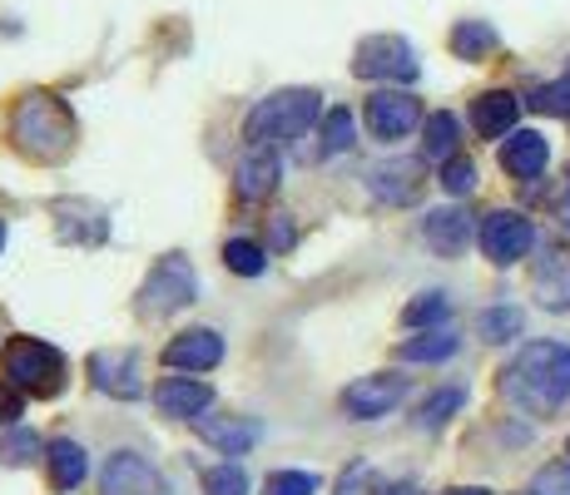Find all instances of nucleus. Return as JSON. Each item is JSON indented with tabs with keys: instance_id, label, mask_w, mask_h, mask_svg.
Returning <instances> with one entry per match:
<instances>
[{
	"instance_id": "a19ab883",
	"label": "nucleus",
	"mask_w": 570,
	"mask_h": 495,
	"mask_svg": "<svg viewBox=\"0 0 570 495\" xmlns=\"http://www.w3.org/2000/svg\"><path fill=\"white\" fill-rule=\"evenodd\" d=\"M561 214H566V224H570V179H566V204H561Z\"/></svg>"
},
{
	"instance_id": "4468645a",
	"label": "nucleus",
	"mask_w": 570,
	"mask_h": 495,
	"mask_svg": "<svg viewBox=\"0 0 570 495\" xmlns=\"http://www.w3.org/2000/svg\"><path fill=\"white\" fill-rule=\"evenodd\" d=\"M189 426L204 436L214 451H224V456H244V451H254L263 442V422L254 416H189Z\"/></svg>"
},
{
	"instance_id": "7ed1b4c3",
	"label": "nucleus",
	"mask_w": 570,
	"mask_h": 495,
	"mask_svg": "<svg viewBox=\"0 0 570 495\" xmlns=\"http://www.w3.org/2000/svg\"><path fill=\"white\" fill-rule=\"evenodd\" d=\"M323 119V95L317 90H278L268 99H258L244 119V139L258 149H278L303 139L308 129Z\"/></svg>"
},
{
	"instance_id": "c9c22d12",
	"label": "nucleus",
	"mask_w": 570,
	"mask_h": 495,
	"mask_svg": "<svg viewBox=\"0 0 570 495\" xmlns=\"http://www.w3.org/2000/svg\"><path fill=\"white\" fill-rule=\"evenodd\" d=\"M531 495H570V461H556V466L535 471Z\"/></svg>"
},
{
	"instance_id": "7c9ffc66",
	"label": "nucleus",
	"mask_w": 570,
	"mask_h": 495,
	"mask_svg": "<svg viewBox=\"0 0 570 495\" xmlns=\"http://www.w3.org/2000/svg\"><path fill=\"white\" fill-rule=\"evenodd\" d=\"M263 495H317V476L313 471H268Z\"/></svg>"
},
{
	"instance_id": "4c0bfd02",
	"label": "nucleus",
	"mask_w": 570,
	"mask_h": 495,
	"mask_svg": "<svg viewBox=\"0 0 570 495\" xmlns=\"http://www.w3.org/2000/svg\"><path fill=\"white\" fill-rule=\"evenodd\" d=\"M273 224H278V234H273V248H293V224H288V214H278Z\"/></svg>"
},
{
	"instance_id": "0eeeda50",
	"label": "nucleus",
	"mask_w": 570,
	"mask_h": 495,
	"mask_svg": "<svg viewBox=\"0 0 570 495\" xmlns=\"http://www.w3.org/2000/svg\"><path fill=\"white\" fill-rule=\"evenodd\" d=\"M531 244H535V228L525 214H517V208H497V214L481 218V253H487L497 268L521 263L525 253H531Z\"/></svg>"
},
{
	"instance_id": "a878e982",
	"label": "nucleus",
	"mask_w": 570,
	"mask_h": 495,
	"mask_svg": "<svg viewBox=\"0 0 570 495\" xmlns=\"http://www.w3.org/2000/svg\"><path fill=\"white\" fill-rule=\"evenodd\" d=\"M456 337L452 333H426V337H412V343H402L397 347V357L402 362H446V357H456Z\"/></svg>"
},
{
	"instance_id": "f257e3e1",
	"label": "nucleus",
	"mask_w": 570,
	"mask_h": 495,
	"mask_svg": "<svg viewBox=\"0 0 570 495\" xmlns=\"http://www.w3.org/2000/svg\"><path fill=\"white\" fill-rule=\"evenodd\" d=\"M501 396L525 416H556L570 402V347L525 343L501 372Z\"/></svg>"
},
{
	"instance_id": "1a4fd4ad",
	"label": "nucleus",
	"mask_w": 570,
	"mask_h": 495,
	"mask_svg": "<svg viewBox=\"0 0 570 495\" xmlns=\"http://www.w3.org/2000/svg\"><path fill=\"white\" fill-rule=\"evenodd\" d=\"M100 491L105 495H174L169 481H164L139 451H115V456L105 461Z\"/></svg>"
},
{
	"instance_id": "39448f33",
	"label": "nucleus",
	"mask_w": 570,
	"mask_h": 495,
	"mask_svg": "<svg viewBox=\"0 0 570 495\" xmlns=\"http://www.w3.org/2000/svg\"><path fill=\"white\" fill-rule=\"evenodd\" d=\"M194 293H199L194 263L184 258V253H164L155 268H149V278L139 283L135 313L139 317H169V313H179V307H189Z\"/></svg>"
},
{
	"instance_id": "9d476101",
	"label": "nucleus",
	"mask_w": 570,
	"mask_h": 495,
	"mask_svg": "<svg viewBox=\"0 0 570 495\" xmlns=\"http://www.w3.org/2000/svg\"><path fill=\"white\" fill-rule=\"evenodd\" d=\"M422 125V99L407 90H377L367 99V129L372 139H402Z\"/></svg>"
},
{
	"instance_id": "f704fd0d",
	"label": "nucleus",
	"mask_w": 570,
	"mask_h": 495,
	"mask_svg": "<svg viewBox=\"0 0 570 495\" xmlns=\"http://www.w3.org/2000/svg\"><path fill=\"white\" fill-rule=\"evenodd\" d=\"M446 317V297L442 293H422L416 303L402 307V323L407 327H432V323H442Z\"/></svg>"
},
{
	"instance_id": "2eb2a0df",
	"label": "nucleus",
	"mask_w": 570,
	"mask_h": 495,
	"mask_svg": "<svg viewBox=\"0 0 570 495\" xmlns=\"http://www.w3.org/2000/svg\"><path fill=\"white\" fill-rule=\"evenodd\" d=\"M218 362H224V337L214 327H189V333L169 337V347H164V367L174 372H214Z\"/></svg>"
},
{
	"instance_id": "aec40b11",
	"label": "nucleus",
	"mask_w": 570,
	"mask_h": 495,
	"mask_svg": "<svg viewBox=\"0 0 570 495\" xmlns=\"http://www.w3.org/2000/svg\"><path fill=\"white\" fill-rule=\"evenodd\" d=\"M422 238H426V248H436L442 258H462L471 244V218L462 208H436V214L422 218Z\"/></svg>"
},
{
	"instance_id": "c756f323",
	"label": "nucleus",
	"mask_w": 570,
	"mask_h": 495,
	"mask_svg": "<svg viewBox=\"0 0 570 495\" xmlns=\"http://www.w3.org/2000/svg\"><path fill=\"white\" fill-rule=\"evenodd\" d=\"M525 105L535 109V115H556V119H570V75H561V80L541 85V90H531V99Z\"/></svg>"
},
{
	"instance_id": "c85d7f7f",
	"label": "nucleus",
	"mask_w": 570,
	"mask_h": 495,
	"mask_svg": "<svg viewBox=\"0 0 570 495\" xmlns=\"http://www.w3.org/2000/svg\"><path fill=\"white\" fill-rule=\"evenodd\" d=\"M224 263H228V273H238V278H258V273L268 268V253H263L258 244H248V238H228Z\"/></svg>"
},
{
	"instance_id": "bb28decb",
	"label": "nucleus",
	"mask_w": 570,
	"mask_h": 495,
	"mask_svg": "<svg viewBox=\"0 0 570 495\" xmlns=\"http://www.w3.org/2000/svg\"><path fill=\"white\" fill-rule=\"evenodd\" d=\"M317 139H323V159H333V154L353 149V139H357L353 115H347V109H327V115H323V129H317Z\"/></svg>"
},
{
	"instance_id": "6ab92c4d",
	"label": "nucleus",
	"mask_w": 570,
	"mask_h": 495,
	"mask_svg": "<svg viewBox=\"0 0 570 495\" xmlns=\"http://www.w3.org/2000/svg\"><path fill=\"white\" fill-rule=\"evenodd\" d=\"M546 159H551V145H546V135H535V129H517V135L501 145V169H507L511 179H541Z\"/></svg>"
},
{
	"instance_id": "ddd939ff",
	"label": "nucleus",
	"mask_w": 570,
	"mask_h": 495,
	"mask_svg": "<svg viewBox=\"0 0 570 495\" xmlns=\"http://www.w3.org/2000/svg\"><path fill=\"white\" fill-rule=\"evenodd\" d=\"M55 234L65 244H80V248H100L109 238V214L90 198H70V204H55Z\"/></svg>"
},
{
	"instance_id": "2f4dec72",
	"label": "nucleus",
	"mask_w": 570,
	"mask_h": 495,
	"mask_svg": "<svg viewBox=\"0 0 570 495\" xmlns=\"http://www.w3.org/2000/svg\"><path fill=\"white\" fill-rule=\"evenodd\" d=\"M199 481H204V495H248L244 466H208Z\"/></svg>"
},
{
	"instance_id": "4be33fe9",
	"label": "nucleus",
	"mask_w": 570,
	"mask_h": 495,
	"mask_svg": "<svg viewBox=\"0 0 570 495\" xmlns=\"http://www.w3.org/2000/svg\"><path fill=\"white\" fill-rule=\"evenodd\" d=\"M535 297H541V307H551V313H566L570 307V253H556L551 263H541V273H535Z\"/></svg>"
},
{
	"instance_id": "f03ea898",
	"label": "nucleus",
	"mask_w": 570,
	"mask_h": 495,
	"mask_svg": "<svg viewBox=\"0 0 570 495\" xmlns=\"http://www.w3.org/2000/svg\"><path fill=\"white\" fill-rule=\"evenodd\" d=\"M10 145L30 164H65L75 154L70 105L50 90H26L10 109Z\"/></svg>"
},
{
	"instance_id": "393cba45",
	"label": "nucleus",
	"mask_w": 570,
	"mask_h": 495,
	"mask_svg": "<svg viewBox=\"0 0 570 495\" xmlns=\"http://www.w3.org/2000/svg\"><path fill=\"white\" fill-rule=\"evenodd\" d=\"M466 406V392L462 387H442V392H432L422 402V412H416V432H436V426H446L456 412Z\"/></svg>"
},
{
	"instance_id": "f3484780",
	"label": "nucleus",
	"mask_w": 570,
	"mask_h": 495,
	"mask_svg": "<svg viewBox=\"0 0 570 495\" xmlns=\"http://www.w3.org/2000/svg\"><path fill=\"white\" fill-rule=\"evenodd\" d=\"M517 115H521V99L511 90H487L471 99V129L481 139H507L517 129Z\"/></svg>"
},
{
	"instance_id": "a211bd4d",
	"label": "nucleus",
	"mask_w": 570,
	"mask_h": 495,
	"mask_svg": "<svg viewBox=\"0 0 570 495\" xmlns=\"http://www.w3.org/2000/svg\"><path fill=\"white\" fill-rule=\"evenodd\" d=\"M214 402V387L199 377H164L155 387V406L164 416H174V422H189V416H199L204 406Z\"/></svg>"
},
{
	"instance_id": "e433bc0d",
	"label": "nucleus",
	"mask_w": 570,
	"mask_h": 495,
	"mask_svg": "<svg viewBox=\"0 0 570 495\" xmlns=\"http://www.w3.org/2000/svg\"><path fill=\"white\" fill-rule=\"evenodd\" d=\"M26 416V392L20 387H0V426H16Z\"/></svg>"
},
{
	"instance_id": "ea45409f",
	"label": "nucleus",
	"mask_w": 570,
	"mask_h": 495,
	"mask_svg": "<svg viewBox=\"0 0 570 495\" xmlns=\"http://www.w3.org/2000/svg\"><path fill=\"white\" fill-rule=\"evenodd\" d=\"M382 495H416V486H407V481H402V486H387Z\"/></svg>"
},
{
	"instance_id": "423d86ee",
	"label": "nucleus",
	"mask_w": 570,
	"mask_h": 495,
	"mask_svg": "<svg viewBox=\"0 0 570 495\" xmlns=\"http://www.w3.org/2000/svg\"><path fill=\"white\" fill-rule=\"evenodd\" d=\"M353 75L357 80H397V85H412L422 75L416 65V50L407 46L402 36H367L353 55Z\"/></svg>"
},
{
	"instance_id": "58836bf2",
	"label": "nucleus",
	"mask_w": 570,
	"mask_h": 495,
	"mask_svg": "<svg viewBox=\"0 0 570 495\" xmlns=\"http://www.w3.org/2000/svg\"><path fill=\"white\" fill-rule=\"evenodd\" d=\"M442 495H491V491H481V486H452V491H442Z\"/></svg>"
},
{
	"instance_id": "37998d69",
	"label": "nucleus",
	"mask_w": 570,
	"mask_h": 495,
	"mask_svg": "<svg viewBox=\"0 0 570 495\" xmlns=\"http://www.w3.org/2000/svg\"><path fill=\"white\" fill-rule=\"evenodd\" d=\"M566 456H570V442H566Z\"/></svg>"
},
{
	"instance_id": "f8f14e48",
	"label": "nucleus",
	"mask_w": 570,
	"mask_h": 495,
	"mask_svg": "<svg viewBox=\"0 0 570 495\" xmlns=\"http://www.w3.org/2000/svg\"><path fill=\"white\" fill-rule=\"evenodd\" d=\"M90 382L115 402H139L145 396L135 352H90Z\"/></svg>"
},
{
	"instance_id": "b1692460",
	"label": "nucleus",
	"mask_w": 570,
	"mask_h": 495,
	"mask_svg": "<svg viewBox=\"0 0 570 495\" xmlns=\"http://www.w3.org/2000/svg\"><path fill=\"white\" fill-rule=\"evenodd\" d=\"M456 139H462V129H456V115H446V109H436V115H426L422 159L446 164V159H452V154H456Z\"/></svg>"
},
{
	"instance_id": "6e6552de",
	"label": "nucleus",
	"mask_w": 570,
	"mask_h": 495,
	"mask_svg": "<svg viewBox=\"0 0 570 495\" xmlns=\"http://www.w3.org/2000/svg\"><path fill=\"white\" fill-rule=\"evenodd\" d=\"M402 396H407V377L377 372V377H357L353 387L343 392V412L353 416V422H377V416H387Z\"/></svg>"
},
{
	"instance_id": "473e14b6",
	"label": "nucleus",
	"mask_w": 570,
	"mask_h": 495,
	"mask_svg": "<svg viewBox=\"0 0 570 495\" xmlns=\"http://www.w3.org/2000/svg\"><path fill=\"white\" fill-rule=\"evenodd\" d=\"M517 333H521L517 307H491V313H481V337H487V343H511Z\"/></svg>"
},
{
	"instance_id": "412c9836",
	"label": "nucleus",
	"mask_w": 570,
	"mask_h": 495,
	"mask_svg": "<svg viewBox=\"0 0 570 495\" xmlns=\"http://www.w3.org/2000/svg\"><path fill=\"white\" fill-rule=\"evenodd\" d=\"M46 471H50V486L55 491H75L85 476H90V456H85L80 442L60 436V442L46 446Z\"/></svg>"
},
{
	"instance_id": "dca6fc26",
	"label": "nucleus",
	"mask_w": 570,
	"mask_h": 495,
	"mask_svg": "<svg viewBox=\"0 0 570 495\" xmlns=\"http://www.w3.org/2000/svg\"><path fill=\"white\" fill-rule=\"evenodd\" d=\"M278 159H273V149H258V145H248V154L238 159V169H234V194H238V204H263L273 189H278Z\"/></svg>"
},
{
	"instance_id": "20e7f679",
	"label": "nucleus",
	"mask_w": 570,
	"mask_h": 495,
	"mask_svg": "<svg viewBox=\"0 0 570 495\" xmlns=\"http://www.w3.org/2000/svg\"><path fill=\"white\" fill-rule=\"evenodd\" d=\"M6 377L10 387H20L36 402H50L65 387V357L50 343H40V337H16L6 347Z\"/></svg>"
},
{
	"instance_id": "72a5a7b5",
	"label": "nucleus",
	"mask_w": 570,
	"mask_h": 495,
	"mask_svg": "<svg viewBox=\"0 0 570 495\" xmlns=\"http://www.w3.org/2000/svg\"><path fill=\"white\" fill-rule=\"evenodd\" d=\"M442 189L452 198H466L471 189H476V164L462 159V154H452V159L442 164Z\"/></svg>"
},
{
	"instance_id": "cd10ccee",
	"label": "nucleus",
	"mask_w": 570,
	"mask_h": 495,
	"mask_svg": "<svg viewBox=\"0 0 570 495\" xmlns=\"http://www.w3.org/2000/svg\"><path fill=\"white\" fill-rule=\"evenodd\" d=\"M40 451H46V442H40L36 432H26V426H10V432L0 436V461H6V466H30V461H40Z\"/></svg>"
},
{
	"instance_id": "5701e85b",
	"label": "nucleus",
	"mask_w": 570,
	"mask_h": 495,
	"mask_svg": "<svg viewBox=\"0 0 570 495\" xmlns=\"http://www.w3.org/2000/svg\"><path fill=\"white\" fill-rule=\"evenodd\" d=\"M501 36L487 26V20H462V26L452 30V55L456 60H487V55H497Z\"/></svg>"
},
{
	"instance_id": "9b49d317",
	"label": "nucleus",
	"mask_w": 570,
	"mask_h": 495,
	"mask_svg": "<svg viewBox=\"0 0 570 495\" xmlns=\"http://www.w3.org/2000/svg\"><path fill=\"white\" fill-rule=\"evenodd\" d=\"M422 174H426V159H387V164H377V169H367V189L377 204L402 208V204L422 198V184H426Z\"/></svg>"
},
{
	"instance_id": "79ce46f5",
	"label": "nucleus",
	"mask_w": 570,
	"mask_h": 495,
	"mask_svg": "<svg viewBox=\"0 0 570 495\" xmlns=\"http://www.w3.org/2000/svg\"><path fill=\"white\" fill-rule=\"evenodd\" d=\"M0 248H6V218H0Z\"/></svg>"
}]
</instances>
